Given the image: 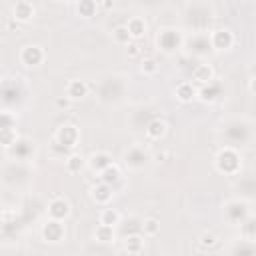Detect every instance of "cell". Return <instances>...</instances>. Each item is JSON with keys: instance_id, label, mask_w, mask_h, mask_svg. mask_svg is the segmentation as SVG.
I'll use <instances>...</instances> for the list:
<instances>
[{"instance_id": "6da1fadb", "label": "cell", "mask_w": 256, "mask_h": 256, "mask_svg": "<svg viewBox=\"0 0 256 256\" xmlns=\"http://www.w3.org/2000/svg\"><path fill=\"white\" fill-rule=\"evenodd\" d=\"M216 170L218 172H222V174H236L238 170H240V154L234 150V148H230V146H226V148H222L218 154H216Z\"/></svg>"}, {"instance_id": "7a4b0ae2", "label": "cell", "mask_w": 256, "mask_h": 256, "mask_svg": "<svg viewBox=\"0 0 256 256\" xmlns=\"http://www.w3.org/2000/svg\"><path fill=\"white\" fill-rule=\"evenodd\" d=\"M156 44H158V48L164 50V52H174V50H178V48L182 46V34H180V30H176V28H162V30L158 32Z\"/></svg>"}, {"instance_id": "3957f363", "label": "cell", "mask_w": 256, "mask_h": 256, "mask_svg": "<svg viewBox=\"0 0 256 256\" xmlns=\"http://www.w3.org/2000/svg\"><path fill=\"white\" fill-rule=\"evenodd\" d=\"M46 58V52L42 46L38 44H26L22 50H20V62L28 68H34V66H40Z\"/></svg>"}, {"instance_id": "277c9868", "label": "cell", "mask_w": 256, "mask_h": 256, "mask_svg": "<svg viewBox=\"0 0 256 256\" xmlns=\"http://www.w3.org/2000/svg\"><path fill=\"white\" fill-rule=\"evenodd\" d=\"M78 138H80V132H78V128L74 124H62L54 134L56 144L62 146V148H74Z\"/></svg>"}, {"instance_id": "5b68a950", "label": "cell", "mask_w": 256, "mask_h": 256, "mask_svg": "<svg viewBox=\"0 0 256 256\" xmlns=\"http://www.w3.org/2000/svg\"><path fill=\"white\" fill-rule=\"evenodd\" d=\"M210 46L216 50H230L234 46V34L228 28H218L210 34Z\"/></svg>"}, {"instance_id": "8992f818", "label": "cell", "mask_w": 256, "mask_h": 256, "mask_svg": "<svg viewBox=\"0 0 256 256\" xmlns=\"http://www.w3.org/2000/svg\"><path fill=\"white\" fill-rule=\"evenodd\" d=\"M70 210H72L70 208V202L66 198H62V196L52 198L50 204H48V216L54 218V220H60V222L70 216Z\"/></svg>"}, {"instance_id": "52a82bcc", "label": "cell", "mask_w": 256, "mask_h": 256, "mask_svg": "<svg viewBox=\"0 0 256 256\" xmlns=\"http://www.w3.org/2000/svg\"><path fill=\"white\" fill-rule=\"evenodd\" d=\"M42 238L46 242H60L64 238V224L60 220L48 218L42 226Z\"/></svg>"}, {"instance_id": "ba28073f", "label": "cell", "mask_w": 256, "mask_h": 256, "mask_svg": "<svg viewBox=\"0 0 256 256\" xmlns=\"http://www.w3.org/2000/svg\"><path fill=\"white\" fill-rule=\"evenodd\" d=\"M34 12H36V8H34V4L28 2V0H18V2L12 6V18H14L16 22H30V20L34 18Z\"/></svg>"}, {"instance_id": "9c48e42d", "label": "cell", "mask_w": 256, "mask_h": 256, "mask_svg": "<svg viewBox=\"0 0 256 256\" xmlns=\"http://www.w3.org/2000/svg\"><path fill=\"white\" fill-rule=\"evenodd\" d=\"M226 216L232 220V222H244L246 216H248V204L244 200H232L226 204Z\"/></svg>"}, {"instance_id": "30bf717a", "label": "cell", "mask_w": 256, "mask_h": 256, "mask_svg": "<svg viewBox=\"0 0 256 256\" xmlns=\"http://www.w3.org/2000/svg\"><path fill=\"white\" fill-rule=\"evenodd\" d=\"M88 166L94 170V172H102V170H106L108 166H112L114 162H112V156L108 154V152H104V150H98V152H92L88 158Z\"/></svg>"}, {"instance_id": "8fae6325", "label": "cell", "mask_w": 256, "mask_h": 256, "mask_svg": "<svg viewBox=\"0 0 256 256\" xmlns=\"http://www.w3.org/2000/svg\"><path fill=\"white\" fill-rule=\"evenodd\" d=\"M66 96L74 102V100H82L88 96V84L80 78H74V80H68L66 84Z\"/></svg>"}, {"instance_id": "7c38bea8", "label": "cell", "mask_w": 256, "mask_h": 256, "mask_svg": "<svg viewBox=\"0 0 256 256\" xmlns=\"http://www.w3.org/2000/svg\"><path fill=\"white\" fill-rule=\"evenodd\" d=\"M126 28H128V32H130V36H132L134 42L140 40V38H144L146 32H148V24H146V20H144L142 16H132V18H128Z\"/></svg>"}, {"instance_id": "4fadbf2b", "label": "cell", "mask_w": 256, "mask_h": 256, "mask_svg": "<svg viewBox=\"0 0 256 256\" xmlns=\"http://www.w3.org/2000/svg\"><path fill=\"white\" fill-rule=\"evenodd\" d=\"M112 194H114L112 186H110V184H104V182H98V184L92 186V190H90L92 200H94L96 204H102V206L112 200Z\"/></svg>"}, {"instance_id": "5bb4252c", "label": "cell", "mask_w": 256, "mask_h": 256, "mask_svg": "<svg viewBox=\"0 0 256 256\" xmlns=\"http://www.w3.org/2000/svg\"><path fill=\"white\" fill-rule=\"evenodd\" d=\"M176 98H178L180 102L188 104V102H192L194 98H198V88H196L192 82L184 80V82H180V84L176 86Z\"/></svg>"}, {"instance_id": "9a60e30c", "label": "cell", "mask_w": 256, "mask_h": 256, "mask_svg": "<svg viewBox=\"0 0 256 256\" xmlns=\"http://www.w3.org/2000/svg\"><path fill=\"white\" fill-rule=\"evenodd\" d=\"M124 160H126V166H130V168H142L146 164V160H148V154L140 146H134V148H130L126 152Z\"/></svg>"}, {"instance_id": "2e32d148", "label": "cell", "mask_w": 256, "mask_h": 256, "mask_svg": "<svg viewBox=\"0 0 256 256\" xmlns=\"http://www.w3.org/2000/svg\"><path fill=\"white\" fill-rule=\"evenodd\" d=\"M192 78H194V82H198L200 86L210 84V82L214 80V70H212L210 64H196L194 70H192Z\"/></svg>"}, {"instance_id": "e0dca14e", "label": "cell", "mask_w": 256, "mask_h": 256, "mask_svg": "<svg viewBox=\"0 0 256 256\" xmlns=\"http://www.w3.org/2000/svg\"><path fill=\"white\" fill-rule=\"evenodd\" d=\"M124 250L128 254H140L144 250V234H126L124 236Z\"/></svg>"}, {"instance_id": "ac0fdd59", "label": "cell", "mask_w": 256, "mask_h": 256, "mask_svg": "<svg viewBox=\"0 0 256 256\" xmlns=\"http://www.w3.org/2000/svg\"><path fill=\"white\" fill-rule=\"evenodd\" d=\"M166 122L162 120V118H154V120H150L148 124H146V136L150 138V140H160L164 134H166Z\"/></svg>"}, {"instance_id": "d6986e66", "label": "cell", "mask_w": 256, "mask_h": 256, "mask_svg": "<svg viewBox=\"0 0 256 256\" xmlns=\"http://www.w3.org/2000/svg\"><path fill=\"white\" fill-rule=\"evenodd\" d=\"M120 220H122V216L116 208H102L100 214H98V224H106V226H112V228H116L120 224Z\"/></svg>"}, {"instance_id": "ffe728a7", "label": "cell", "mask_w": 256, "mask_h": 256, "mask_svg": "<svg viewBox=\"0 0 256 256\" xmlns=\"http://www.w3.org/2000/svg\"><path fill=\"white\" fill-rule=\"evenodd\" d=\"M220 96V84H216L214 80L210 84H204L198 88V98L204 102H214Z\"/></svg>"}, {"instance_id": "44dd1931", "label": "cell", "mask_w": 256, "mask_h": 256, "mask_svg": "<svg viewBox=\"0 0 256 256\" xmlns=\"http://www.w3.org/2000/svg\"><path fill=\"white\" fill-rule=\"evenodd\" d=\"M86 164H88V160H86L82 154L72 152V154H68V156H66V170H68L70 174H78Z\"/></svg>"}, {"instance_id": "7402d4cb", "label": "cell", "mask_w": 256, "mask_h": 256, "mask_svg": "<svg viewBox=\"0 0 256 256\" xmlns=\"http://www.w3.org/2000/svg\"><path fill=\"white\" fill-rule=\"evenodd\" d=\"M140 230H142V234H144V236L152 238V236H156V234L160 232V220H158V218H154V216H148V218H144V220H142Z\"/></svg>"}, {"instance_id": "603a6c76", "label": "cell", "mask_w": 256, "mask_h": 256, "mask_svg": "<svg viewBox=\"0 0 256 256\" xmlns=\"http://www.w3.org/2000/svg\"><path fill=\"white\" fill-rule=\"evenodd\" d=\"M114 228L112 226H106V224H98L96 230H94V238L102 244H108V242H114Z\"/></svg>"}, {"instance_id": "cb8c5ba5", "label": "cell", "mask_w": 256, "mask_h": 256, "mask_svg": "<svg viewBox=\"0 0 256 256\" xmlns=\"http://www.w3.org/2000/svg\"><path fill=\"white\" fill-rule=\"evenodd\" d=\"M100 182H104V184H110V186H114L118 180H120V168L116 166V164H112V166H108L106 170H102L100 174Z\"/></svg>"}, {"instance_id": "d4e9b609", "label": "cell", "mask_w": 256, "mask_h": 256, "mask_svg": "<svg viewBox=\"0 0 256 256\" xmlns=\"http://www.w3.org/2000/svg\"><path fill=\"white\" fill-rule=\"evenodd\" d=\"M96 10H98V4H96L94 0H80V2L76 4V12H78L82 18H90V16H94Z\"/></svg>"}, {"instance_id": "484cf974", "label": "cell", "mask_w": 256, "mask_h": 256, "mask_svg": "<svg viewBox=\"0 0 256 256\" xmlns=\"http://www.w3.org/2000/svg\"><path fill=\"white\" fill-rule=\"evenodd\" d=\"M18 140H20V138H18L16 128H0V142H2V146H4V148L14 146Z\"/></svg>"}, {"instance_id": "4316f807", "label": "cell", "mask_w": 256, "mask_h": 256, "mask_svg": "<svg viewBox=\"0 0 256 256\" xmlns=\"http://www.w3.org/2000/svg\"><path fill=\"white\" fill-rule=\"evenodd\" d=\"M112 38H114V42H116V44H122V46H128V44L132 42V36H130V32H128L126 24H124V26L114 28V30H112Z\"/></svg>"}, {"instance_id": "83f0119b", "label": "cell", "mask_w": 256, "mask_h": 256, "mask_svg": "<svg viewBox=\"0 0 256 256\" xmlns=\"http://www.w3.org/2000/svg\"><path fill=\"white\" fill-rule=\"evenodd\" d=\"M198 244H200V248H204V250L214 248V246L218 244V236H216L214 232H202L200 238H198Z\"/></svg>"}, {"instance_id": "f1b7e54d", "label": "cell", "mask_w": 256, "mask_h": 256, "mask_svg": "<svg viewBox=\"0 0 256 256\" xmlns=\"http://www.w3.org/2000/svg\"><path fill=\"white\" fill-rule=\"evenodd\" d=\"M156 70H158V64H156L154 58H144V60L140 62V72H142V74L152 76V74H156Z\"/></svg>"}, {"instance_id": "f546056e", "label": "cell", "mask_w": 256, "mask_h": 256, "mask_svg": "<svg viewBox=\"0 0 256 256\" xmlns=\"http://www.w3.org/2000/svg\"><path fill=\"white\" fill-rule=\"evenodd\" d=\"M2 128H16V118L8 110L2 112Z\"/></svg>"}, {"instance_id": "4dcf8cb0", "label": "cell", "mask_w": 256, "mask_h": 256, "mask_svg": "<svg viewBox=\"0 0 256 256\" xmlns=\"http://www.w3.org/2000/svg\"><path fill=\"white\" fill-rule=\"evenodd\" d=\"M126 52H128V56H130V58H136V56L140 54V46H138V42H134V40H132V42L126 46Z\"/></svg>"}, {"instance_id": "1f68e13d", "label": "cell", "mask_w": 256, "mask_h": 256, "mask_svg": "<svg viewBox=\"0 0 256 256\" xmlns=\"http://www.w3.org/2000/svg\"><path fill=\"white\" fill-rule=\"evenodd\" d=\"M70 104H72V100H70L68 96H58V98H56V106H58V108H64V110H66V108H70Z\"/></svg>"}, {"instance_id": "d6a6232c", "label": "cell", "mask_w": 256, "mask_h": 256, "mask_svg": "<svg viewBox=\"0 0 256 256\" xmlns=\"http://www.w3.org/2000/svg\"><path fill=\"white\" fill-rule=\"evenodd\" d=\"M248 90L256 96V76H254V78H250V82H248Z\"/></svg>"}]
</instances>
